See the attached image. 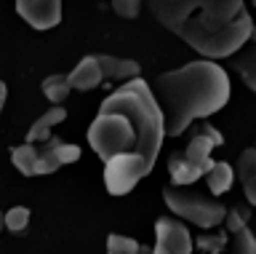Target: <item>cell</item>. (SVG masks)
Listing matches in <instances>:
<instances>
[{"instance_id":"cell-1","label":"cell","mask_w":256,"mask_h":254,"mask_svg":"<svg viewBox=\"0 0 256 254\" xmlns=\"http://www.w3.org/2000/svg\"><path fill=\"white\" fill-rule=\"evenodd\" d=\"M166 123L150 83L131 78L102 102L99 115L88 126V145L99 161L131 158L147 171L155 169L163 147Z\"/></svg>"},{"instance_id":"cell-2","label":"cell","mask_w":256,"mask_h":254,"mask_svg":"<svg viewBox=\"0 0 256 254\" xmlns=\"http://www.w3.org/2000/svg\"><path fill=\"white\" fill-rule=\"evenodd\" d=\"M166 30L206 59H227L254 38L256 25L243 0H147Z\"/></svg>"},{"instance_id":"cell-3","label":"cell","mask_w":256,"mask_h":254,"mask_svg":"<svg viewBox=\"0 0 256 254\" xmlns=\"http://www.w3.org/2000/svg\"><path fill=\"white\" fill-rule=\"evenodd\" d=\"M152 94L163 113L166 134L179 137L195 121L219 113L230 102V75L216 59H195L171 73H160Z\"/></svg>"},{"instance_id":"cell-4","label":"cell","mask_w":256,"mask_h":254,"mask_svg":"<svg viewBox=\"0 0 256 254\" xmlns=\"http://www.w3.org/2000/svg\"><path fill=\"white\" fill-rule=\"evenodd\" d=\"M80 145L75 142H62L56 137H48L43 142H24L11 150V161L24 177H46L67 163H75L80 158Z\"/></svg>"},{"instance_id":"cell-5","label":"cell","mask_w":256,"mask_h":254,"mask_svg":"<svg viewBox=\"0 0 256 254\" xmlns=\"http://www.w3.org/2000/svg\"><path fill=\"white\" fill-rule=\"evenodd\" d=\"M163 201L171 209V214L182 217L184 222H192L195 227H216L224 222L227 206L219 198H208L203 193L187 190V185H174V187H163Z\"/></svg>"},{"instance_id":"cell-6","label":"cell","mask_w":256,"mask_h":254,"mask_svg":"<svg viewBox=\"0 0 256 254\" xmlns=\"http://www.w3.org/2000/svg\"><path fill=\"white\" fill-rule=\"evenodd\" d=\"M152 254H192V235L184 222L160 217L155 222V249Z\"/></svg>"},{"instance_id":"cell-7","label":"cell","mask_w":256,"mask_h":254,"mask_svg":"<svg viewBox=\"0 0 256 254\" xmlns=\"http://www.w3.org/2000/svg\"><path fill=\"white\" fill-rule=\"evenodd\" d=\"M16 14L32 30H54L62 22V0H16Z\"/></svg>"},{"instance_id":"cell-8","label":"cell","mask_w":256,"mask_h":254,"mask_svg":"<svg viewBox=\"0 0 256 254\" xmlns=\"http://www.w3.org/2000/svg\"><path fill=\"white\" fill-rule=\"evenodd\" d=\"M67 81H70V86L75 91H94V89H99L102 81H104L99 59H96V57H83L75 67H72V73L67 75Z\"/></svg>"},{"instance_id":"cell-9","label":"cell","mask_w":256,"mask_h":254,"mask_svg":"<svg viewBox=\"0 0 256 254\" xmlns=\"http://www.w3.org/2000/svg\"><path fill=\"white\" fill-rule=\"evenodd\" d=\"M102 65V75L107 81H131L139 78V65L134 59H123V57H112V54H96Z\"/></svg>"},{"instance_id":"cell-10","label":"cell","mask_w":256,"mask_h":254,"mask_svg":"<svg viewBox=\"0 0 256 254\" xmlns=\"http://www.w3.org/2000/svg\"><path fill=\"white\" fill-rule=\"evenodd\" d=\"M238 179L243 182L248 203L256 206V147H248L238 158Z\"/></svg>"},{"instance_id":"cell-11","label":"cell","mask_w":256,"mask_h":254,"mask_svg":"<svg viewBox=\"0 0 256 254\" xmlns=\"http://www.w3.org/2000/svg\"><path fill=\"white\" fill-rule=\"evenodd\" d=\"M168 174H171L174 185H192L195 179L203 177V169H200L198 163H192L184 153H174L168 158Z\"/></svg>"},{"instance_id":"cell-12","label":"cell","mask_w":256,"mask_h":254,"mask_svg":"<svg viewBox=\"0 0 256 254\" xmlns=\"http://www.w3.org/2000/svg\"><path fill=\"white\" fill-rule=\"evenodd\" d=\"M248 49L240 51L238 57L232 54V67H235V73L243 78V83L248 86L251 91H256V33L254 38L246 43Z\"/></svg>"},{"instance_id":"cell-13","label":"cell","mask_w":256,"mask_h":254,"mask_svg":"<svg viewBox=\"0 0 256 254\" xmlns=\"http://www.w3.org/2000/svg\"><path fill=\"white\" fill-rule=\"evenodd\" d=\"M64 118H67V110L59 107V105H54L51 110H46V113L30 126L27 142H43V139H48V137H51V129H54V126H59Z\"/></svg>"},{"instance_id":"cell-14","label":"cell","mask_w":256,"mask_h":254,"mask_svg":"<svg viewBox=\"0 0 256 254\" xmlns=\"http://www.w3.org/2000/svg\"><path fill=\"white\" fill-rule=\"evenodd\" d=\"M203 177H206L208 190H211L214 195H222V193H227L232 187V182H235V169H232L227 161H214Z\"/></svg>"},{"instance_id":"cell-15","label":"cell","mask_w":256,"mask_h":254,"mask_svg":"<svg viewBox=\"0 0 256 254\" xmlns=\"http://www.w3.org/2000/svg\"><path fill=\"white\" fill-rule=\"evenodd\" d=\"M40 89H43V97L51 102V105H62V102L70 97L72 86L67 81V75H48Z\"/></svg>"},{"instance_id":"cell-16","label":"cell","mask_w":256,"mask_h":254,"mask_svg":"<svg viewBox=\"0 0 256 254\" xmlns=\"http://www.w3.org/2000/svg\"><path fill=\"white\" fill-rule=\"evenodd\" d=\"M232 235H235L232 238V254H256V235L248 225L235 230Z\"/></svg>"},{"instance_id":"cell-17","label":"cell","mask_w":256,"mask_h":254,"mask_svg":"<svg viewBox=\"0 0 256 254\" xmlns=\"http://www.w3.org/2000/svg\"><path fill=\"white\" fill-rule=\"evenodd\" d=\"M30 225V209L27 206H14L3 214V227H8L11 233H22Z\"/></svg>"},{"instance_id":"cell-18","label":"cell","mask_w":256,"mask_h":254,"mask_svg":"<svg viewBox=\"0 0 256 254\" xmlns=\"http://www.w3.org/2000/svg\"><path fill=\"white\" fill-rule=\"evenodd\" d=\"M139 251H142L139 241H134V238H128V235L112 233L107 238V254H139Z\"/></svg>"},{"instance_id":"cell-19","label":"cell","mask_w":256,"mask_h":254,"mask_svg":"<svg viewBox=\"0 0 256 254\" xmlns=\"http://www.w3.org/2000/svg\"><path fill=\"white\" fill-rule=\"evenodd\" d=\"M142 3L144 0H112V11L120 19H136L142 14Z\"/></svg>"},{"instance_id":"cell-20","label":"cell","mask_w":256,"mask_h":254,"mask_svg":"<svg viewBox=\"0 0 256 254\" xmlns=\"http://www.w3.org/2000/svg\"><path fill=\"white\" fill-rule=\"evenodd\" d=\"M224 225H227L230 233H235V230H240L243 225H248V211L246 209H227V214H224Z\"/></svg>"},{"instance_id":"cell-21","label":"cell","mask_w":256,"mask_h":254,"mask_svg":"<svg viewBox=\"0 0 256 254\" xmlns=\"http://www.w3.org/2000/svg\"><path fill=\"white\" fill-rule=\"evenodd\" d=\"M224 243H227V238H224V235H200L198 238V246H200V249H206L208 254L222 251Z\"/></svg>"},{"instance_id":"cell-22","label":"cell","mask_w":256,"mask_h":254,"mask_svg":"<svg viewBox=\"0 0 256 254\" xmlns=\"http://www.w3.org/2000/svg\"><path fill=\"white\" fill-rule=\"evenodd\" d=\"M6 97H8V89H6V83L0 81V113H3V107H6Z\"/></svg>"},{"instance_id":"cell-23","label":"cell","mask_w":256,"mask_h":254,"mask_svg":"<svg viewBox=\"0 0 256 254\" xmlns=\"http://www.w3.org/2000/svg\"><path fill=\"white\" fill-rule=\"evenodd\" d=\"M0 230H3V211H0Z\"/></svg>"},{"instance_id":"cell-24","label":"cell","mask_w":256,"mask_h":254,"mask_svg":"<svg viewBox=\"0 0 256 254\" xmlns=\"http://www.w3.org/2000/svg\"><path fill=\"white\" fill-rule=\"evenodd\" d=\"M254 6H256V0H254Z\"/></svg>"}]
</instances>
